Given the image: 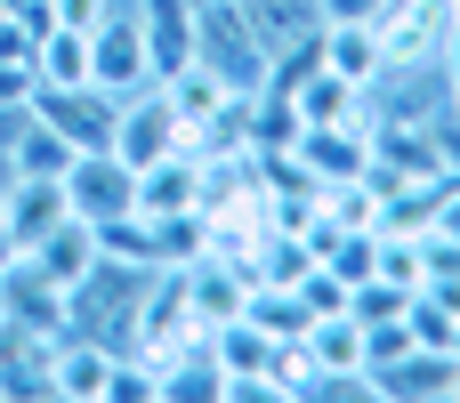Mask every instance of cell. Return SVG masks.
I'll use <instances>...</instances> for the list:
<instances>
[{"instance_id": "cell-21", "label": "cell", "mask_w": 460, "mask_h": 403, "mask_svg": "<svg viewBox=\"0 0 460 403\" xmlns=\"http://www.w3.org/2000/svg\"><path fill=\"white\" fill-rule=\"evenodd\" d=\"M8 186H16V162H8V145H0V194H8Z\"/></svg>"}, {"instance_id": "cell-4", "label": "cell", "mask_w": 460, "mask_h": 403, "mask_svg": "<svg viewBox=\"0 0 460 403\" xmlns=\"http://www.w3.org/2000/svg\"><path fill=\"white\" fill-rule=\"evenodd\" d=\"M89 81H97L105 97H129V89L154 81V65H146V32H137V8H129V0H113V8L89 24Z\"/></svg>"}, {"instance_id": "cell-18", "label": "cell", "mask_w": 460, "mask_h": 403, "mask_svg": "<svg viewBox=\"0 0 460 403\" xmlns=\"http://www.w3.org/2000/svg\"><path fill=\"white\" fill-rule=\"evenodd\" d=\"M323 8V24H372L380 16V0H315Z\"/></svg>"}, {"instance_id": "cell-20", "label": "cell", "mask_w": 460, "mask_h": 403, "mask_svg": "<svg viewBox=\"0 0 460 403\" xmlns=\"http://www.w3.org/2000/svg\"><path fill=\"white\" fill-rule=\"evenodd\" d=\"M16 258H24V242H16V226H8V210H0V275H8Z\"/></svg>"}, {"instance_id": "cell-19", "label": "cell", "mask_w": 460, "mask_h": 403, "mask_svg": "<svg viewBox=\"0 0 460 403\" xmlns=\"http://www.w3.org/2000/svg\"><path fill=\"white\" fill-rule=\"evenodd\" d=\"M105 8H113V0H57V24H81V32H89Z\"/></svg>"}, {"instance_id": "cell-15", "label": "cell", "mask_w": 460, "mask_h": 403, "mask_svg": "<svg viewBox=\"0 0 460 403\" xmlns=\"http://www.w3.org/2000/svg\"><path fill=\"white\" fill-rule=\"evenodd\" d=\"M8 162H16V178H65V170H73V145H65L49 121L24 113V129L8 137Z\"/></svg>"}, {"instance_id": "cell-10", "label": "cell", "mask_w": 460, "mask_h": 403, "mask_svg": "<svg viewBox=\"0 0 460 403\" xmlns=\"http://www.w3.org/2000/svg\"><path fill=\"white\" fill-rule=\"evenodd\" d=\"M24 258H32V267H40L57 291H73V283H81V275H89L105 250H97V226H89V218H65V226H49V234H40Z\"/></svg>"}, {"instance_id": "cell-7", "label": "cell", "mask_w": 460, "mask_h": 403, "mask_svg": "<svg viewBox=\"0 0 460 403\" xmlns=\"http://www.w3.org/2000/svg\"><path fill=\"white\" fill-rule=\"evenodd\" d=\"M129 8H137V32H146L154 81L186 73V65H194V0H129Z\"/></svg>"}, {"instance_id": "cell-14", "label": "cell", "mask_w": 460, "mask_h": 403, "mask_svg": "<svg viewBox=\"0 0 460 403\" xmlns=\"http://www.w3.org/2000/svg\"><path fill=\"white\" fill-rule=\"evenodd\" d=\"M32 73H40L49 89L89 81V32H81V24H49V32H40V48H32Z\"/></svg>"}, {"instance_id": "cell-16", "label": "cell", "mask_w": 460, "mask_h": 403, "mask_svg": "<svg viewBox=\"0 0 460 403\" xmlns=\"http://www.w3.org/2000/svg\"><path fill=\"white\" fill-rule=\"evenodd\" d=\"M429 137H437V162H445V170L460 178V105H453V97L429 113Z\"/></svg>"}, {"instance_id": "cell-11", "label": "cell", "mask_w": 460, "mask_h": 403, "mask_svg": "<svg viewBox=\"0 0 460 403\" xmlns=\"http://www.w3.org/2000/svg\"><path fill=\"white\" fill-rule=\"evenodd\" d=\"M315 57H323L340 81H356V89H380V81H388V57H380V32H372V24H323Z\"/></svg>"}, {"instance_id": "cell-2", "label": "cell", "mask_w": 460, "mask_h": 403, "mask_svg": "<svg viewBox=\"0 0 460 403\" xmlns=\"http://www.w3.org/2000/svg\"><path fill=\"white\" fill-rule=\"evenodd\" d=\"M372 32H380L388 73H429V65H445L460 32V0H380Z\"/></svg>"}, {"instance_id": "cell-3", "label": "cell", "mask_w": 460, "mask_h": 403, "mask_svg": "<svg viewBox=\"0 0 460 403\" xmlns=\"http://www.w3.org/2000/svg\"><path fill=\"white\" fill-rule=\"evenodd\" d=\"M32 121H49L73 153H105L113 145V121H121V97H105L97 81H73V89H32Z\"/></svg>"}, {"instance_id": "cell-5", "label": "cell", "mask_w": 460, "mask_h": 403, "mask_svg": "<svg viewBox=\"0 0 460 403\" xmlns=\"http://www.w3.org/2000/svg\"><path fill=\"white\" fill-rule=\"evenodd\" d=\"M178 145H194V137H186L170 89H162V81L129 89V97H121V121H113V153H121L129 170H146V162H162V153H178Z\"/></svg>"}, {"instance_id": "cell-6", "label": "cell", "mask_w": 460, "mask_h": 403, "mask_svg": "<svg viewBox=\"0 0 460 403\" xmlns=\"http://www.w3.org/2000/svg\"><path fill=\"white\" fill-rule=\"evenodd\" d=\"M65 202H73V218H89V226H105V218H129L137 210V170L105 145V153H73V170H65Z\"/></svg>"}, {"instance_id": "cell-9", "label": "cell", "mask_w": 460, "mask_h": 403, "mask_svg": "<svg viewBox=\"0 0 460 403\" xmlns=\"http://www.w3.org/2000/svg\"><path fill=\"white\" fill-rule=\"evenodd\" d=\"M137 210H202V153L178 145L137 170Z\"/></svg>"}, {"instance_id": "cell-13", "label": "cell", "mask_w": 460, "mask_h": 403, "mask_svg": "<svg viewBox=\"0 0 460 403\" xmlns=\"http://www.w3.org/2000/svg\"><path fill=\"white\" fill-rule=\"evenodd\" d=\"M243 8H251V24L267 32V48H275V57L315 48V32H323V8H315V0H243Z\"/></svg>"}, {"instance_id": "cell-8", "label": "cell", "mask_w": 460, "mask_h": 403, "mask_svg": "<svg viewBox=\"0 0 460 403\" xmlns=\"http://www.w3.org/2000/svg\"><path fill=\"white\" fill-rule=\"evenodd\" d=\"M49 396L65 403H105L113 396V347H97V339H57V355H49Z\"/></svg>"}, {"instance_id": "cell-17", "label": "cell", "mask_w": 460, "mask_h": 403, "mask_svg": "<svg viewBox=\"0 0 460 403\" xmlns=\"http://www.w3.org/2000/svg\"><path fill=\"white\" fill-rule=\"evenodd\" d=\"M32 89H40V73H32V65H0V113H24V105H32Z\"/></svg>"}, {"instance_id": "cell-1", "label": "cell", "mask_w": 460, "mask_h": 403, "mask_svg": "<svg viewBox=\"0 0 460 403\" xmlns=\"http://www.w3.org/2000/svg\"><path fill=\"white\" fill-rule=\"evenodd\" d=\"M194 65H210L234 97H259L275 81V48L243 0H194Z\"/></svg>"}, {"instance_id": "cell-12", "label": "cell", "mask_w": 460, "mask_h": 403, "mask_svg": "<svg viewBox=\"0 0 460 403\" xmlns=\"http://www.w3.org/2000/svg\"><path fill=\"white\" fill-rule=\"evenodd\" d=\"M0 210H8V226H16V242H24V250H32L49 226H65V218H73L65 178H16V186L0 194Z\"/></svg>"}]
</instances>
